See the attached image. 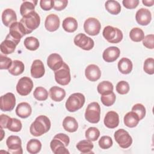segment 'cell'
I'll use <instances>...</instances> for the list:
<instances>
[{"mask_svg":"<svg viewBox=\"0 0 154 154\" xmlns=\"http://www.w3.org/2000/svg\"><path fill=\"white\" fill-rule=\"evenodd\" d=\"M51 126L49 119L46 116H38L30 126L29 131L32 135L39 137L48 132Z\"/></svg>","mask_w":154,"mask_h":154,"instance_id":"1","label":"cell"},{"mask_svg":"<svg viewBox=\"0 0 154 154\" xmlns=\"http://www.w3.org/2000/svg\"><path fill=\"white\" fill-rule=\"evenodd\" d=\"M20 22L23 25L26 34H28L38 27L40 23V17L34 11L22 17Z\"/></svg>","mask_w":154,"mask_h":154,"instance_id":"2","label":"cell"},{"mask_svg":"<svg viewBox=\"0 0 154 154\" xmlns=\"http://www.w3.org/2000/svg\"><path fill=\"white\" fill-rule=\"evenodd\" d=\"M85 100V96L83 94L81 93H73L66 100V108L69 112H75L83 106Z\"/></svg>","mask_w":154,"mask_h":154,"instance_id":"3","label":"cell"},{"mask_svg":"<svg viewBox=\"0 0 154 154\" xmlns=\"http://www.w3.org/2000/svg\"><path fill=\"white\" fill-rule=\"evenodd\" d=\"M100 118V107L96 102L89 103L85 109V119L90 123H97Z\"/></svg>","mask_w":154,"mask_h":154,"instance_id":"4","label":"cell"},{"mask_svg":"<svg viewBox=\"0 0 154 154\" xmlns=\"http://www.w3.org/2000/svg\"><path fill=\"white\" fill-rule=\"evenodd\" d=\"M9 28V34L6 37L10 38L17 45L21 38L26 34L25 29L20 22L12 23Z\"/></svg>","mask_w":154,"mask_h":154,"instance_id":"5","label":"cell"},{"mask_svg":"<svg viewBox=\"0 0 154 154\" xmlns=\"http://www.w3.org/2000/svg\"><path fill=\"white\" fill-rule=\"evenodd\" d=\"M103 37L111 43H118L123 39V33L120 29L112 26H106L103 30Z\"/></svg>","mask_w":154,"mask_h":154,"instance_id":"6","label":"cell"},{"mask_svg":"<svg viewBox=\"0 0 154 154\" xmlns=\"http://www.w3.org/2000/svg\"><path fill=\"white\" fill-rule=\"evenodd\" d=\"M54 75L56 82L61 85L69 84L71 80L69 67L64 62L60 69L54 71Z\"/></svg>","mask_w":154,"mask_h":154,"instance_id":"7","label":"cell"},{"mask_svg":"<svg viewBox=\"0 0 154 154\" xmlns=\"http://www.w3.org/2000/svg\"><path fill=\"white\" fill-rule=\"evenodd\" d=\"M114 139L119 146L123 149L130 147L132 143V138L128 132L123 129H119L114 133Z\"/></svg>","mask_w":154,"mask_h":154,"instance_id":"8","label":"cell"},{"mask_svg":"<svg viewBox=\"0 0 154 154\" xmlns=\"http://www.w3.org/2000/svg\"><path fill=\"white\" fill-rule=\"evenodd\" d=\"M73 42L76 46L85 51L92 49L94 45L93 40L83 33L77 34L74 38Z\"/></svg>","mask_w":154,"mask_h":154,"instance_id":"9","label":"cell"},{"mask_svg":"<svg viewBox=\"0 0 154 154\" xmlns=\"http://www.w3.org/2000/svg\"><path fill=\"white\" fill-rule=\"evenodd\" d=\"M33 85L32 79L29 77L24 76L19 80L16 85V91L21 96H27L31 91Z\"/></svg>","mask_w":154,"mask_h":154,"instance_id":"10","label":"cell"},{"mask_svg":"<svg viewBox=\"0 0 154 154\" xmlns=\"http://www.w3.org/2000/svg\"><path fill=\"white\" fill-rule=\"evenodd\" d=\"M101 24L100 22L94 17H89L86 19L84 23L85 32L92 36L97 35L100 30Z\"/></svg>","mask_w":154,"mask_h":154,"instance_id":"11","label":"cell"},{"mask_svg":"<svg viewBox=\"0 0 154 154\" xmlns=\"http://www.w3.org/2000/svg\"><path fill=\"white\" fill-rule=\"evenodd\" d=\"M6 144L9 152L13 154H22V141L19 137L16 135H11L6 140Z\"/></svg>","mask_w":154,"mask_h":154,"instance_id":"12","label":"cell"},{"mask_svg":"<svg viewBox=\"0 0 154 154\" xmlns=\"http://www.w3.org/2000/svg\"><path fill=\"white\" fill-rule=\"evenodd\" d=\"M0 109L2 111H11L16 105V97L12 93H7L0 98Z\"/></svg>","mask_w":154,"mask_h":154,"instance_id":"13","label":"cell"},{"mask_svg":"<svg viewBox=\"0 0 154 154\" xmlns=\"http://www.w3.org/2000/svg\"><path fill=\"white\" fill-rule=\"evenodd\" d=\"M137 22L142 26H146L150 23L152 20V14L149 10L141 8L139 9L135 14Z\"/></svg>","mask_w":154,"mask_h":154,"instance_id":"14","label":"cell"},{"mask_svg":"<svg viewBox=\"0 0 154 154\" xmlns=\"http://www.w3.org/2000/svg\"><path fill=\"white\" fill-rule=\"evenodd\" d=\"M120 51L116 46H110L104 50L102 54L103 60L107 63H112L116 61L120 56Z\"/></svg>","mask_w":154,"mask_h":154,"instance_id":"15","label":"cell"},{"mask_svg":"<svg viewBox=\"0 0 154 154\" xmlns=\"http://www.w3.org/2000/svg\"><path fill=\"white\" fill-rule=\"evenodd\" d=\"M60 23V18L57 14H50L46 17L45 26L48 31L54 32L59 28Z\"/></svg>","mask_w":154,"mask_h":154,"instance_id":"16","label":"cell"},{"mask_svg":"<svg viewBox=\"0 0 154 154\" xmlns=\"http://www.w3.org/2000/svg\"><path fill=\"white\" fill-rule=\"evenodd\" d=\"M85 75L89 81L94 82L100 79L101 72L97 65L90 64L85 68Z\"/></svg>","mask_w":154,"mask_h":154,"instance_id":"17","label":"cell"},{"mask_svg":"<svg viewBox=\"0 0 154 154\" xmlns=\"http://www.w3.org/2000/svg\"><path fill=\"white\" fill-rule=\"evenodd\" d=\"M104 125L106 127L114 129L118 126L119 124V114L113 111L108 112L103 120Z\"/></svg>","mask_w":154,"mask_h":154,"instance_id":"18","label":"cell"},{"mask_svg":"<svg viewBox=\"0 0 154 154\" xmlns=\"http://www.w3.org/2000/svg\"><path fill=\"white\" fill-rule=\"evenodd\" d=\"M45 69L43 62L40 60H35L31 67V75L34 78H40L43 76Z\"/></svg>","mask_w":154,"mask_h":154,"instance_id":"19","label":"cell"},{"mask_svg":"<svg viewBox=\"0 0 154 154\" xmlns=\"http://www.w3.org/2000/svg\"><path fill=\"white\" fill-rule=\"evenodd\" d=\"M64 61L61 57L56 53L49 55L47 58V64L48 67L54 71L60 69L63 64Z\"/></svg>","mask_w":154,"mask_h":154,"instance_id":"20","label":"cell"},{"mask_svg":"<svg viewBox=\"0 0 154 154\" xmlns=\"http://www.w3.org/2000/svg\"><path fill=\"white\" fill-rule=\"evenodd\" d=\"M2 21L3 24L7 27L17 22V16L16 12L11 8L5 9L2 13Z\"/></svg>","mask_w":154,"mask_h":154,"instance_id":"21","label":"cell"},{"mask_svg":"<svg viewBox=\"0 0 154 154\" xmlns=\"http://www.w3.org/2000/svg\"><path fill=\"white\" fill-rule=\"evenodd\" d=\"M50 147L52 152L55 154H66L69 153V150L63 142L58 138H54L50 143Z\"/></svg>","mask_w":154,"mask_h":154,"instance_id":"22","label":"cell"},{"mask_svg":"<svg viewBox=\"0 0 154 154\" xmlns=\"http://www.w3.org/2000/svg\"><path fill=\"white\" fill-rule=\"evenodd\" d=\"M32 112L31 105L27 102H21L19 103L16 108V114L22 119L28 117Z\"/></svg>","mask_w":154,"mask_h":154,"instance_id":"23","label":"cell"},{"mask_svg":"<svg viewBox=\"0 0 154 154\" xmlns=\"http://www.w3.org/2000/svg\"><path fill=\"white\" fill-rule=\"evenodd\" d=\"M49 95L52 100L55 102H60L64 99L66 96V91L61 87L54 86L49 89Z\"/></svg>","mask_w":154,"mask_h":154,"instance_id":"24","label":"cell"},{"mask_svg":"<svg viewBox=\"0 0 154 154\" xmlns=\"http://www.w3.org/2000/svg\"><path fill=\"white\" fill-rule=\"evenodd\" d=\"M63 126L66 131L74 132H76L78 128V123L74 117L67 116L63 121Z\"/></svg>","mask_w":154,"mask_h":154,"instance_id":"25","label":"cell"},{"mask_svg":"<svg viewBox=\"0 0 154 154\" xmlns=\"http://www.w3.org/2000/svg\"><path fill=\"white\" fill-rule=\"evenodd\" d=\"M17 45L10 38L5 37V39L1 43V51L5 55L12 54L16 49Z\"/></svg>","mask_w":154,"mask_h":154,"instance_id":"26","label":"cell"},{"mask_svg":"<svg viewBox=\"0 0 154 154\" xmlns=\"http://www.w3.org/2000/svg\"><path fill=\"white\" fill-rule=\"evenodd\" d=\"M140 120L139 117L134 111H130L126 113L123 119L125 125L129 128H134L137 126Z\"/></svg>","mask_w":154,"mask_h":154,"instance_id":"27","label":"cell"},{"mask_svg":"<svg viewBox=\"0 0 154 154\" xmlns=\"http://www.w3.org/2000/svg\"><path fill=\"white\" fill-rule=\"evenodd\" d=\"M118 69L122 74H129L133 67L132 61L128 58H122L118 62Z\"/></svg>","mask_w":154,"mask_h":154,"instance_id":"28","label":"cell"},{"mask_svg":"<svg viewBox=\"0 0 154 154\" xmlns=\"http://www.w3.org/2000/svg\"><path fill=\"white\" fill-rule=\"evenodd\" d=\"M63 28L67 32H73L78 28L77 20L72 17L65 18L63 21Z\"/></svg>","mask_w":154,"mask_h":154,"instance_id":"29","label":"cell"},{"mask_svg":"<svg viewBox=\"0 0 154 154\" xmlns=\"http://www.w3.org/2000/svg\"><path fill=\"white\" fill-rule=\"evenodd\" d=\"M76 147L77 149L82 153L87 154L93 153L91 152V150L94 147V145L92 142L88 140H84L79 141Z\"/></svg>","mask_w":154,"mask_h":154,"instance_id":"30","label":"cell"},{"mask_svg":"<svg viewBox=\"0 0 154 154\" xmlns=\"http://www.w3.org/2000/svg\"><path fill=\"white\" fill-rule=\"evenodd\" d=\"M24 70L25 66L23 62L16 60L13 61L11 66L8 69V72L14 76H18L22 74Z\"/></svg>","mask_w":154,"mask_h":154,"instance_id":"31","label":"cell"},{"mask_svg":"<svg viewBox=\"0 0 154 154\" xmlns=\"http://www.w3.org/2000/svg\"><path fill=\"white\" fill-rule=\"evenodd\" d=\"M37 3V1H23L20 7V13L22 17L27 15L28 14L34 11L35 7Z\"/></svg>","mask_w":154,"mask_h":154,"instance_id":"32","label":"cell"},{"mask_svg":"<svg viewBox=\"0 0 154 154\" xmlns=\"http://www.w3.org/2000/svg\"><path fill=\"white\" fill-rule=\"evenodd\" d=\"M105 7L109 13L114 15L118 14L121 11V6L119 2L114 0L106 1Z\"/></svg>","mask_w":154,"mask_h":154,"instance_id":"33","label":"cell"},{"mask_svg":"<svg viewBox=\"0 0 154 154\" xmlns=\"http://www.w3.org/2000/svg\"><path fill=\"white\" fill-rule=\"evenodd\" d=\"M42 149V143L37 139H31L26 144V150L31 154L38 153Z\"/></svg>","mask_w":154,"mask_h":154,"instance_id":"34","label":"cell"},{"mask_svg":"<svg viewBox=\"0 0 154 154\" xmlns=\"http://www.w3.org/2000/svg\"><path fill=\"white\" fill-rule=\"evenodd\" d=\"M116 95L113 91H109L101 94L100 100L102 103L106 106L112 105L116 101Z\"/></svg>","mask_w":154,"mask_h":154,"instance_id":"35","label":"cell"},{"mask_svg":"<svg viewBox=\"0 0 154 154\" xmlns=\"http://www.w3.org/2000/svg\"><path fill=\"white\" fill-rule=\"evenodd\" d=\"M23 43L25 48L29 51H35L40 46L38 40L34 37H26L25 38Z\"/></svg>","mask_w":154,"mask_h":154,"instance_id":"36","label":"cell"},{"mask_svg":"<svg viewBox=\"0 0 154 154\" xmlns=\"http://www.w3.org/2000/svg\"><path fill=\"white\" fill-rule=\"evenodd\" d=\"M129 37L132 41L135 42H139L143 40L144 34L141 28L135 27L131 30L129 32Z\"/></svg>","mask_w":154,"mask_h":154,"instance_id":"37","label":"cell"},{"mask_svg":"<svg viewBox=\"0 0 154 154\" xmlns=\"http://www.w3.org/2000/svg\"><path fill=\"white\" fill-rule=\"evenodd\" d=\"M33 96L37 100L43 101L48 99V92L45 88L42 87H37L34 91Z\"/></svg>","mask_w":154,"mask_h":154,"instance_id":"38","label":"cell"},{"mask_svg":"<svg viewBox=\"0 0 154 154\" xmlns=\"http://www.w3.org/2000/svg\"><path fill=\"white\" fill-rule=\"evenodd\" d=\"M100 135L99 130L95 127H90L85 132V136L87 140L91 141H96Z\"/></svg>","mask_w":154,"mask_h":154,"instance_id":"39","label":"cell"},{"mask_svg":"<svg viewBox=\"0 0 154 154\" xmlns=\"http://www.w3.org/2000/svg\"><path fill=\"white\" fill-rule=\"evenodd\" d=\"M114 87L112 84L108 81H103L100 82L97 87V90L100 94L109 91H112Z\"/></svg>","mask_w":154,"mask_h":154,"instance_id":"40","label":"cell"},{"mask_svg":"<svg viewBox=\"0 0 154 154\" xmlns=\"http://www.w3.org/2000/svg\"><path fill=\"white\" fill-rule=\"evenodd\" d=\"M22 127L21 122L16 118H11L7 129L12 132H19Z\"/></svg>","mask_w":154,"mask_h":154,"instance_id":"41","label":"cell"},{"mask_svg":"<svg viewBox=\"0 0 154 154\" xmlns=\"http://www.w3.org/2000/svg\"><path fill=\"white\" fill-rule=\"evenodd\" d=\"M112 138L107 135L102 136L99 140V146L102 149H108L112 146Z\"/></svg>","mask_w":154,"mask_h":154,"instance_id":"42","label":"cell"},{"mask_svg":"<svg viewBox=\"0 0 154 154\" xmlns=\"http://www.w3.org/2000/svg\"><path fill=\"white\" fill-rule=\"evenodd\" d=\"M143 70L149 75L154 73V59L153 58H148L144 61Z\"/></svg>","mask_w":154,"mask_h":154,"instance_id":"43","label":"cell"},{"mask_svg":"<svg viewBox=\"0 0 154 154\" xmlns=\"http://www.w3.org/2000/svg\"><path fill=\"white\" fill-rule=\"evenodd\" d=\"M130 87L128 82L121 81L119 82L116 85V91L120 94H127L129 91Z\"/></svg>","mask_w":154,"mask_h":154,"instance_id":"44","label":"cell"},{"mask_svg":"<svg viewBox=\"0 0 154 154\" xmlns=\"http://www.w3.org/2000/svg\"><path fill=\"white\" fill-rule=\"evenodd\" d=\"M132 111L135 112L139 117L140 120H142L146 116V108L141 103H136L132 108Z\"/></svg>","mask_w":154,"mask_h":154,"instance_id":"45","label":"cell"},{"mask_svg":"<svg viewBox=\"0 0 154 154\" xmlns=\"http://www.w3.org/2000/svg\"><path fill=\"white\" fill-rule=\"evenodd\" d=\"M12 60L11 58L2 55H0V69H8L10 67L12 64Z\"/></svg>","mask_w":154,"mask_h":154,"instance_id":"46","label":"cell"},{"mask_svg":"<svg viewBox=\"0 0 154 154\" xmlns=\"http://www.w3.org/2000/svg\"><path fill=\"white\" fill-rule=\"evenodd\" d=\"M143 45L150 49L154 48V35L153 34H148L145 36L143 40Z\"/></svg>","mask_w":154,"mask_h":154,"instance_id":"47","label":"cell"},{"mask_svg":"<svg viewBox=\"0 0 154 154\" xmlns=\"http://www.w3.org/2000/svg\"><path fill=\"white\" fill-rule=\"evenodd\" d=\"M67 4V0H54L53 8L57 11H61L66 7Z\"/></svg>","mask_w":154,"mask_h":154,"instance_id":"48","label":"cell"},{"mask_svg":"<svg viewBox=\"0 0 154 154\" xmlns=\"http://www.w3.org/2000/svg\"><path fill=\"white\" fill-rule=\"evenodd\" d=\"M123 6L128 9H134L135 8L138 4V0H123L122 1Z\"/></svg>","mask_w":154,"mask_h":154,"instance_id":"49","label":"cell"},{"mask_svg":"<svg viewBox=\"0 0 154 154\" xmlns=\"http://www.w3.org/2000/svg\"><path fill=\"white\" fill-rule=\"evenodd\" d=\"M40 5L43 10L49 11L53 8V0H41Z\"/></svg>","mask_w":154,"mask_h":154,"instance_id":"50","label":"cell"},{"mask_svg":"<svg viewBox=\"0 0 154 154\" xmlns=\"http://www.w3.org/2000/svg\"><path fill=\"white\" fill-rule=\"evenodd\" d=\"M54 138H58V139L60 140L61 141H62L66 147H67L69 144V143H70L69 137L65 134H63V133L57 134L54 136Z\"/></svg>","mask_w":154,"mask_h":154,"instance_id":"51","label":"cell"},{"mask_svg":"<svg viewBox=\"0 0 154 154\" xmlns=\"http://www.w3.org/2000/svg\"><path fill=\"white\" fill-rule=\"evenodd\" d=\"M11 119V117L5 114H1L0 116V125L1 128L7 129V126L9 123V122Z\"/></svg>","mask_w":154,"mask_h":154,"instance_id":"52","label":"cell"},{"mask_svg":"<svg viewBox=\"0 0 154 154\" xmlns=\"http://www.w3.org/2000/svg\"><path fill=\"white\" fill-rule=\"evenodd\" d=\"M143 4L147 6V7H151L154 4V1L153 0H151V1H146V0H143L142 1Z\"/></svg>","mask_w":154,"mask_h":154,"instance_id":"53","label":"cell"},{"mask_svg":"<svg viewBox=\"0 0 154 154\" xmlns=\"http://www.w3.org/2000/svg\"><path fill=\"white\" fill-rule=\"evenodd\" d=\"M1 135H2V137H1V141H2V139H3V137H4V131H3V129H2V128H1Z\"/></svg>","mask_w":154,"mask_h":154,"instance_id":"54","label":"cell"}]
</instances>
